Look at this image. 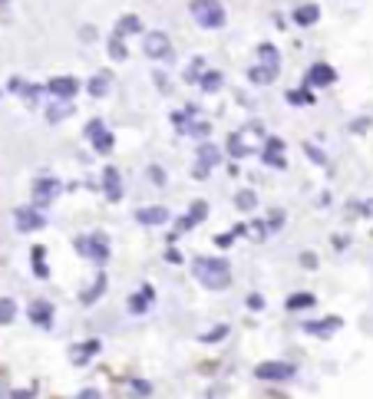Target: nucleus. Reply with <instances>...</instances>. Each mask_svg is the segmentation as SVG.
I'll return each instance as SVG.
<instances>
[{"label": "nucleus", "instance_id": "6", "mask_svg": "<svg viewBox=\"0 0 373 399\" xmlns=\"http://www.w3.org/2000/svg\"><path fill=\"white\" fill-rule=\"evenodd\" d=\"M83 136L89 139V146H93L96 155H109V152L116 149V136H112V129H106L102 119H89L86 129H83Z\"/></svg>", "mask_w": 373, "mask_h": 399}, {"label": "nucleus", "instance_id": "40", "mask_svg": "<svg viewBox=\"0 0 373 399\" xmlns=\"http://www.w3.org/2000/svg\"><path fill=\"white\" fill-rule=\"evenodd\" d=\"M129 393H132L136 399H149L152 396V383L149 380H136V376H132V380H129Z\"/></svg>", "mask_w": 373, "mask_h": 399}, {"label": "nucleus", "instance_id": "39", "mask_svg": "<svg viewBox=\"0 0 373 399\" xmlns=\"http://www.w3.org/2000/svg\"><path fill=\"white\" fill-rule=\"evenodd\" d=\"M205 70H208V66H205V56H195V60H192V63L185 66L182 79H185V83H199V76L205 73Z\"/></svg>", "mask_w": 373, "mask_h": 399}, {"label": "nucleus", "instance_id": "35", "mask_svg": "<svg viewBox=\"0 0 373 399\" xmlns=\"http://www.w3.org/2000/svg\"><path fill=\"white\" fill-rule=\"evenodd\" d=\"M224 149H228V155H231V159H245V155H251L248 146L241 142V132H231V136H228V142H224Z\"/></svg>", "mask_w": 373, "mask_h": 399}, {"label": "nucleus", "instance_id": "13", "mask_svg": "<svg viewBox=\"0 0 373 399\" xmlns=\"http://www.w3.org/2000/svg\"><path fill=\"white\" fill-rule=\"evenodd\" d=\"M26 317H30V324H37L40 330H50L56 311H53V304L47 297H37V300L26 304Z\"/></svg>", "mask_w": 373, "mask_h": 399}, {"label": "nucleus", "instance_id": "22", "mask_svg": "<svg viewBox=\"0 0 373 399\" xmlns=\"http://www.w3.org/2000/svg\"><path fill=\"white\" fill-rule=\"evenodd\" d=\"M109 89H112V73H109V70H100V73L89 76L86 93L93 96V100H106V96H109Z\"/></svg>", "mask_w": 373, "mask_h": 399}, {"label": "nucleus", "instance_id": "14", "mask_svg": "<svg viewBox=\"0 0 373 399\" xmlns=\"http://www.w3.org/2000/svg\"><path fill=\"white\" fill-rule=\"evenodd\" d=\"M261 162L277 169V172H284L287 169V159H284V142L277 136H264V146H261Z\"/></svg>", "mask_w": 373, "mask_h": 399}, {"label": "nucleus", "instance_id": "10", "mask_svg": "<svg viewBox=\"0 0 373 399\" xmlns=\"http://www.w3.org/2000/svg\"><path fill=\"white\" fill-rule=\"evenodd\" d=\"M205 218H208V201H192V205H188V212L182 214V218H178V221H175V228H172V241L178 235H185V231H192V228H199L201 221H205Z\"/></svg>", "mask_w": 373, "mask_h": 399}, {"label": "nucleus", "instance_id": "28", "mask_svg": "<svg viewBox=\"0 0 373 399\" xmlns=\"http://www.w3.org/2000/svg\"><path fill=\"white\" fill-rule=\"evenodd\" d=\"M258 63H264V66H274V70H281V50L274 47V43H258Z\"/></svg>", "mask_w": 373, "mask_h": 399}, {"label": "nucleus", "instance_id": "23", "mask_svg": "<svg viewBox=\"0 0 373 399\" xmlns=\"http://www.w3.org/2000/svg\"><path fill=\"white\" fill-rule=\"evenodd\" d=\"M112 33L123 40L136 37V33H146V30H142V17H139V13H123V17L116 20V26H112Z\"/></svg>", "mask_w": 373, "mask_h": 399}, {"label": "nucleus", "instance_id": "3", "mask_svg": "<svg viewBox=\"0 0 373 399\" xmlns=\"http://www.w3.org/2000/svg\"><path fill=\"white\" fill-rule=\"evenodd\" d=\"M188 13L201 30H222L228 24V13H224L222 0H188Z\"/></svg>", "mask_w": 373, "mask_h": 399}, {"label": "nucleus", "instance_id": "16", "mask_svg": "<svg viewBox=\"0 0 373 399\" xmlns=\"http://www.w3.org/2000/svg\"><path fill=\"white\" fill-rule=\"evenodd\" d=\"M136 218L139 225H146V228H162V225H169V208L165 205H142V208H136Z\"/></svg>", "mask_w": 373, "mask_h": 399}, {"label": "nucleus", "instance_id": "12", "mask_svg": "<svg viewBox=\"0 0 373 399\" xmlns=\"http://www.w3.org/2000/svg\"><path fill=\"white\" fill-rule=\"evenodd\" d=\"M60 188H63L60 178H50V175L37 178V182H33V208H40V212H43V208H47V205H50V201L60 195Z\"/></svg>", "mask_w": 373, "mask_h": 399}, {"label": "nucleus", "instance_id": "5", "mask_svg": "<svg viewBox=\"0 0 373 399\" xmlns=\"http://www.w3.org/2000/svg\"><path fill=\"white\" fill-rule=\"evenodd\" d=\"M142 53L155 63H169L175 56V47H172V40H169V33L146 30V33H142Z\"/></svg>", "mask_w": 373, "mask_h": 399}, {"label": "nucleus", "instance_id": "47", "mask_svg": "<svg viewBox=\"0 0 373 399\" xmlns=\"http://www.w3.org/2000/svg\"><path fill=\"white\" fill-rule=\"evenodd\" d=\"M76 399H102V393L96 386H86V389H79V393H76Z\"/></svg>", "mask_w": 373, "mask_h": 399}, {"label": "nucleus", "instance_id": "34", "mask_svg": "<svg viewBox=\"0 0 373 399\" xmlns=\"http://www.w3.org/2000/svg\"><path fill=\"white\" fill-rule=\"evenodd\" d=\"M208 132H212V125L205 123V119H192V123L185 125V132H182V136H188V139H199V142H205V139H208Z\"/></svg>", "mask_w": 373, "mask_h": 399}, {"label": "nucleus", "instance_id": "53", "mask_svg": "<svg viewBox=\"0 0 373 399\" xmlns=\"http://www.w3.org/2000/svg\"><path fill=\"white\" fill-rule=\"evenodd\" d=\"M3 393H7V373H0V399H3Z\"/></svg>", "mask_w": 373, "mask_h": 399}, {"label": "nucleus", "instance_id": "41", "mask_svg": "<svg viewBox=\"0 0 373 399\" xmlns=\"http://www.w3.org/2000/svg\"><path fill=\"white\" fill-rule=\"evenodd\" d=\"M300 149H304V155H307V159H311L314 165H327V152H323V149H317L314 142H304Z\"/></svg>", "mask_w": 373, "mask_h": 399}, {"label": "nucleus", "instance_id": "33", "mask_svg": "<svg viewBox=\"0 0 373 399\" xmlns=\"http://www.w3.org/2000/svg\"><path fill=\"white\" fill-rule=\"evenodd\" d=\"M30 261H33V277H40V281H47V277H50V267H47V261H43V248H40V244H33Z\"/></svg>", "mask_w": 373, "mask_h": 399}, {"label": "nucleus", "instance_id": "48", "mask_svg": "<svg viewBox=\"0 0 373 399\" xmlns=\"http://www.w3.org/2000/svg\"><path fill=\"white\" fill-rule=\"evenodd\" d=\"M152 79H155V86H159L162 93H169V89H172V86H169V76H165V73H159V70L152 73Z\"/></svg>", "mask_w": 373, "mask_h": 399}, {"label": "nucleus", "instance_id": "27", "mask_svg": "<svg viewBox=\"0 0 373 399\" xmlns=\"http://www.w3.org/2000/svg\"><path fill=\"white\" fill-rule=\"evenodd\" d=\"M76 109H73V102H66V100H53L50 106H47V123H63V119H70Z\"/></svg>", "mask_w": 373, "mask_h": 399}, {"label": "nucleus", "instance_id": "44", "mask_svg": "<svg viewBox=\"0 0 373 399\" xmlns=\"http://www.w3.org/2000/svg\"><path fill=\"white\" fill-rule=\"evenodd\" d=\"M370 116H363V119H353V123H350V132H357V136H360V132H367V129H370Z\"/></svg>", "mask_w": 373, "mask_h": 399}, {"label": "nucleus", "instance_id": "30", "mask_svg": "<svg viewBox=\"0 0 373 399\" xmlns=\"http://www.w3.org/2000/svg\"><path fill=\"white\" fill-rule=\"evenodd\" d=\"M231 334V324H218L212 327V330H205V334H199V343H205V347H212V343H222L224 337Z\"/></svg>", "mask_w": 373, "mask_h": 399}, {"label": "nucleus", "instance_id": "24", "mask_svg": "<svg viewBox=\"0 0 373 399\" xmlns=\"http://www.w3.org/2000/svg\"><path fill=\"white\" fill-rule=\"evenodd\" d=\"M277 76H281V70L264 66V63H254V66L248 70V83H251V86H271Z\"/></svg>", "mask_w": 373, "mask_h": 399}, {"label": "nucleus", "instance_id": "43", "mask_svg": "<svg viewBox=\"0 0 373 399\" xmlns=\"http://www.w3.org/2000/svg\"><path fill=\"white\" fill-rule=\"evenodd\" d=\"M149 182L155 188H162L165 182H169V175H165V169H159V165H149Z\"/></svg>", "mask_w": 373, "mask_h": 399}, {"label": "nucleus", "instance_id": "25", "mask_svg": "<svg viewBox=\"0 0 373 399\" xmlns=\"http://www.w3.org/2000/svg\"><path fill=\"white\" fill-rule=\"evenodd\" d=\"M284 307L291 313L294 311H311V307H317V297H314L311 290H298V294H291V297L284 300Z\"/></svg>", "mask_w": 373, "mask_h": 399}, {"label": "nucleus", "instance_id": "37", "mask_svg": "<svg viewBox=\"0 0 373 399\" xmlns=\"http://www.w3.org/2000/svg\"><path fill=\"white\" fill-rule=\"evenodd\" d=\"M13 320H17V300L0 297V327H10Z\"/></svg>", "mask_w": 373, "mask_h": 399}, {"label": "nucleus", "instance_id": "50", "mask_svg": "<svg viewBox=\"0 0 373 399\" xmlns=\"http://www.w3.org/2000/svg\"><path fill=\"white\" fill-rule=\"evenodd\" d=\"M30 396H33V386L30 389H13L10 393V399H30Z\"/></svg>", "mask_w": 373, "mask_h": 399}, {"label": "nucleus", "instance_id": "4", "mask_svg": "<svg viewBox=\"0 0 373 399\" xmlns=\"http://www.w3.org/2000/svg\"><path fill=\"white\" fill-rule=\"evenodd\" d=\"M298 376V366L291 360H264L254 366V380L261 383H291Z\"/></svg>", "mask_w": 373, "mask_h": 399}, {"label": "nucleus", "instance_id": "38", "mask_svg": "<svg viewBox=\"0 0 373 399\" xmlns=\"http://www.w3.org/2000/svg\"><path fill=\"white\" fill-rule=\"evenodd\" d=\"M43 93H47V89H43V83H24V89H20L17 96H24L26 106H37Z\"/></svg>", "mask_w": 373, "mask_h": 399}, {"label": "nucleus", "instance_id": "46", "mask_svg": "<svg viewBox=\"0 0 373 399\" xmlns=\"http://www.w3.org/2000/svg\"><path fill=\"white\" fill-rule=\"evenodd\" d=\"M248 311H264V297L254 290V294H248Z\"/></svg>", "mask_w": 373, "mask_h": 399}, {"label": "nucleus", "instance_id": "17", "mask_svg": "<svg viewBox=\"0 0 373 399\" xmlns=\"http://www.w3.org/2000/svg\"><path fill=\"white\" fill-rule=\"evenodd\" d=\"M321 20V3H314V0H304V3H294L291 7V24L294 26H314Z\"/></svg>", "mask_w": 373, "mask_h": 399}, {"label": "nucleus", "instance_id": "21", "mask_svg": "<svg viewBox=\"0 0 373 399\" xmlns=\"http://www.w3.org/2000/svg\"><path fill=\"white\" fill-rule=\"evenodd\" d=\"M106 287H109V277H106V271H100V274H96V281H93L86 290H79V304H83V307L100 304V297L106 294Z\"/></svg>", "mask_w": 373, "mask_h": 399}, {"label": "nucleus", "instance_id": "9", "mask_svg": "<svg viewBox=\"0 0 373 399\" xmlns=\"http://www.w3.org/2000/svg\"><path fill=\"white\" fill-rule=\"evenodd\" d=\"M337 83V70L330 66V63H323V60H317V63H311L307 66V73H304V86L311 89H327V86H334Z\"/></svg>", "mask_w": 373, "mask_h": 399}, {"label": "nucleus", "instance_id": "18", "mask_svg": "<svg viewBox=\"0 0 373 399\" xmlns=\"http://www.w3.org/2000/svg\"><path fill=\"white\" fill-rule=\"evenodd\" d=\"M152 300H155V287L142 284L139 290H132V294H129V300H125V311L136 313V317H142V313L152 307Z\"/></svg>", "mask_w": 373, "mask_h": 399}, {"label": "nucleus", "instance_id": "19", "mask_svg": "<svg viewBox=\"0 0 373 399\" xmlns=\"http://www.w3.org/2000/svg\"><path fill=\"white\" fill-rule=\"evenodd\" d=\"M102 195H106L112 205L123 201V195H125L123 191V175H119L116 165H106V169H102Z\"/></svg>", "mask_w": 373, "mask_h": 399}, {"label": "nucleus", "instance_id": "11", "mask_svg": "<svg viewBox=\"0 0 373 399\" xmlns=\"http://www.w3.org/2000/svg\"><path fill=\"white\" fill-rule=\"evenodd\" d=\"M43 89H47V96H53V100L73 102V96L83 89V83H79L76 76H53V79H47V83H43Z\"/></svg>", "mask_w": 373, "mask_h": 399}, {"label": "nucleus", "instance_id": "42", "mask_svg": "<svg viewBox=\"0 0 373 399\" xmlns=\"http://www.w3.org/2000/svg\"><path fill=\"white\" fill-rule=\"evenodd\" d=\"M235 241H238V235H235V228H231V231H222V235L215 237V248L228 251V248H231V244H235Z\"/></svg>", "mask_w": 373, "mask_h": 399}, {"label": "nucleus", "instance_id": "7", "mask_svg": "<svg viewBox=\"0 0 373 399\" xmlns=\"http://www.w3.org/2000/svg\"><path fill=\"white\" fill-rule=\"evenodd\" d=\"M222 165V149L215 146V142H199V149H195V178H208Z\"/></svg>", "mask_w": 373, "mask_h": 399}, {"label": "nucleus", "instance_id": "31", "mask_svg": "<svg viewBox=\"0 0 373 399\" xmlns=\"http://www.w3.org/2000/svg\"><path fill=\"white\" fill-rule=\"evenodd\" d=\"M235 208H238V212H254V208H258V195H254L251 188L235 191Z\"/></svg>", "mask_w": 373, "mask_h": 399}, {"label": "nucleus", "instance_id": "26", "mask_svg": "<svg viewBox=\"0 0 373 399\" xmlns=\"http://www.w3.org/2000/svg\"><path fill=\"white\" fill-rule=\"evenodd\" d=\"M222 86H224V73H222V70H205V73L199 76V89H201V93H208V96L218 93Z\"/></svg>", "mask_w": 373, "mask_h": 399}, {"label": "nucleus", "instance_id": "2", "mask_svg": "<svg viewBox=\"0 0 373 399\" xmlns=\"http://www.w3.org/2000/svg\"><path fill=\"white\" fill-rule=\"evenodd\" d=\"M73 251L79 254V258H86V261H93L96 267H106L109 264V237L102 235V231H93V235H76L73 237Z\"/></svg>", "mask_w": 373, "mask_h": 399}, {"label": "nucleus", "instance_id": "32", "mask_svg": "<svg viewBox=\"0 0 373 399\" xmlns=\"http://www.w3.org/2000/svg\"><path fill=\"white\" fill-rule=\"evenodd\" d=\"M284 208H271V212H268V218H264L261 225H264V235H274V231H281V228H284Z\"/></svg>", "mask_w": 373, "mask_h": 399}, {"label": "nucleus", "instance_id": "36", "mask_svg": "<svg viewBox=\"0 0 373 399\" xmlns=\"http://www.w3.org/2000/svg\"><path fill=\"white\" fill-rule=\"evenodd\" d=\"M284 100L291 102V106H311L314 102V93L307 86H300V89H287L284 93Z\"/></svg>", "mask_w": 373, "mask_h": 399}, {"label": "nucleus", "instance_id": "1", "mask_svg": "<svg viewBox=\"0 0 373 399\" xmlns=\"http://www.w3.org/2000/svg\"><path fill=\"white\" fill-rule=\"evenodd\" d=\"M192 277H195L205 290H228V287H231V264L224 261V258L201 254V258L192 261Z\"/></svg>", "mask_w": 373, "mask_h": 399}, {"label": "nucleus", "instance_id": "8", "mask_svg": "<svg viewBox=\"0 0 373 399\" xmlns=\"http://www.w3.org/2000/svg\"><path fill=\"white\" fill-rule=\"evenodd\" d=\"M13 228L20 235L40 231V228H47V214L40 212V208H33V205H20V208H13Z\"/></svg>", "mask_w": 373, "mask_h": 399}, {"label": "nucleus", "instance_id": "15", "mask_svg": "<svg viewBox=\"0 0 373 399\" xmlns=\"http://www.w3.org/2000/svg\"><path fill=\"white\" fill-rule=\"evenodd\" d=\"M340 327H344V320L330 313V317H321V320H304V324H300V330H304L307 337H321V340H327V337H334Z\"/></svg>", "mask_w": 373, "mask_h": 399}, {"label": "nucleus", "instance_id": "20", "mask_svg": "<svg viewBox=\"0 0 373 399\" xmlns=\"http://www.w3.org/2000/svg\"><path fill=\"white\" fill-rule=\"evenodd\" d=\"M100 350H102V340H96V337L83 340V343H73V347H70V363H73V366H86Z\"/></svg>", "mask_w": 373, "mask_h": 399}, {"label": "nucleus", "instance_id": "49", "mask_svg": "<svg viewBox=\"0 0 373 399\" xmlns=\"http://www.w3.org/2000/svg\"><path fill=\"white\" fill-rule=\"evenodd\" d=\"M20 89H24V79H20V76H13L10 83H7V93H20Z\"/></svg>", "mask_w": 373, "mask_h": 399}, {"label": "nucleus", "instance_id": "52", "mask_svg": "<svg viewBox=\"0 0 373 399\" xmlns=\"http://www.w3.org/2000/svg\"><path fill=\"white\" fill-rule=\"evenodd\" d=\"M334 248L344 251V248H347V237H344V235H334Z\"/></svg>", "mask_w": 373, "mask_h": 399}, {"label": "nucleus", "instance_id": "51", "mask_svg": "<svg viewBox=\"0 0 373 399\" xmlns=\"http://www.w3.org/2000/svg\"><path fill=\"white\" fill-rule=\"evenodd\" d=\"M79 37H83V40H96V30H93V26H83V30H79Z\"/></svg>", "mask_w": 373, "mask_h": 399}, {"label": "nucleus", "instance_id": "45", "mask_svg": "<svg viewBox=\"0 0 373 399\" xmlns=\"http://www.w3.org/2000/svg\"><path fill=\"white\" fill-rule=\"evenodd\" d=\"M298 261H300V267H307V271H314V267H317V254H311V251H304V254H300Z\"/></svg>", "mask_w": 373, "mask_h": 399}, {"label": "nucleus", "instance_id": "29", "mask_svg": "<svg viewBox=\"0 0 373 399\" xmlns=\"http://www.w3.org/2000/svg\"><path fill=\"white\" fill-rule=\"evenodd\" d=\"M106 53H109V60H116V63L129 60V47H125V40L116 37V33H109V40H106Z\"/></svg>", "mask_w": 373, "mask_h": 399}]
</instances>
